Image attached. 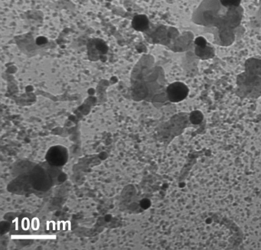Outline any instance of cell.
I'll use <instances>...</instances> for the list:
<instances>
[{"label":"cell","instance_id":"277c9868","mask_svg":"<svg viewBox=\"0 0 261 250\" xmlns=\"http://www.w3.org/2000/svg\"><path fill=\"white\" fill-rule=\"evenodd\" d=\"M221 3L224 7H238L241 0H221Z\"/></svg>","mask_w":261,"mask_h":250},{"label":"cell","instance_id":"3957f363","mask_svg":"<svg viewBox=\"0 0 261 250\" xmlns=\"http://www.w3.org/2000/svg\"><path fill=\"white\" fill-rule=\"evenodd\" d=\"M132 25L137 31L143 32L149 27V20L146 16L139 15L133 19Z\"/></svg>","mask_w":261,"mask_h":250},{"label":"cell","instance_id":"5b68a950","mask_svg":"<svg viewBox=\"0 0 261 250\" xmlns=\"http://www.w3.org/2000/svg\"><path fill=\"white\" fill-rule=\"evenodd\" d=\"M199 114L200 113H198V115L197 116L195 115V113L192 114V116H191V120H192V123L197 124V123H199L201 121V120H202V116H199Z\"/></svg>","mask_w":261,"mask_h":250},{"label":"cell","instance_id":"6da1fadb","mask_svg":"<svg viewBox=\"0 0 261 250\" xmlns=\"http://www.w3.org/2000/svg\"><path fill=\"white\" fill-rule=\"evenodd\" d=\"M189 88L181 82L171 84L166 90L168 99L172 103L182 101L189 95Z\"/></svg>","mask_w":261,"mask_h":250},{"label":"cell","instance_id":"7a4b0ae2","mask_svg":"<svg viewBox=\"0 0 261 250\" xmlns=\"http://www.w3.org/2000/svg\"><path fill=\"white\" fill-rule=\"evenodd\" d=\"M68 158L66 149L62 146H55L48 153V160L54 165H63Z\"/></svg>","mask_w":261,"mask_h":250}]
</instances>
